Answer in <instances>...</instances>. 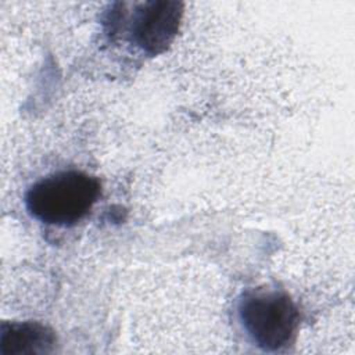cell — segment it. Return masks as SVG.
<instances>
[{
  "mask_svg": "<svg viewBox=\"0 0 355 355\" xmlns=\"http://www.w3.org/2000/svg\"><path fill=\"white\" fill-rule=\"evenodd\" d=\"M101 184L82 171H60L33 183L25 194L28 212L42 223L73 226L89 215Z\"/></svg>",
  "mask_w": 355,
  "mask_h": 355,
  "instance_id": "6da1fadb",
  "label": "cell"
},
{
  "mask_svg": "<svg viewBox=\"0 0 355 355\" xmlns=\"http://www.w3.org/2000/svg\"><path fill=\"white\" fill-rule=\"evenodd\" d=\"M239 319L251 341L265 351H277L295 336L300 313L288 294L279 290H248L239 301Z\"/></svg>",
  "mask_w": 355,
  "mask_h": 355,
  "instance_id": "7a4b0ae2",
  "label": "cell"
},
{
  "mask_svg": "<svg viewBox=\"0 0 355 355\" xmlns=\"http://www.w3.org/2000/svg\"><path fill=\"white\" fill-rule=\"evenodd\" d=\"M182 4L176 1H147L133 11L132 40L150 54L161 53L173 40L179 29Z\"/></svg>",
  "mask_w": 355,
  "mask_h": 355,
  "instance_id": "3957f363",
  "label": "cell"
},
{
  "mask_svg": "<svg viewBox=\"0 0 355 355\" xmlns=\"http://www.w3.org/2000/svg\"><path fill=\"white\" fill-rule=\"evenodd\" d=\"M55 336L49 327L36 322L4 323L0 331L1 355L46 354L53 349Z\"/></svg>",
  "mask_w": 355,
  "mask_h": 355,
  "instance_id": "277c9868",
  "label": "cell"
}]
</instances>
